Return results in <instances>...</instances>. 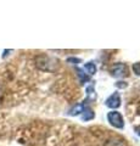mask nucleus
I'll return each instance as SVG.
<instances>
[{
    "label": "nucleus",
    "instance_id": "obj_1",
    "mask_svg": "<svg viewBox=\"0 0 140 146\" xmlns=\"http://www.w3.org/2000/svg\"><path fill=\"white\" fill-rule=\"evenodd\" d=\"M35 66L45 72H54L58 67V60L46 54H39L34 58Z\"/></svg>",
    "mask_w": 140,
    "mask_h": 146
},
{
    "label": "nucleus",
    "instance_id": "obj_2",
    "mask_svg": "<svg viewBox=\"0 0 140 146\" xmlns=\"http://www.w3.org/2000/svg\"><path fill=\"white\" fill-rule=\"evenodd\" d=\"M107 121L108 123L117 129H123L124 128V119L118 111H111L107 113Z\"/></svg>",
    "mask_w": 140,
    "mask_h": 146
},
{
    "label": "nucleus",
    "instance_id": "obj_3",
    "mask_svg": "<svg viewBox=\"0 0 140 146\" xmlns=\"http://www.w3.org/2000/svg\"><path fill=\"white\" fill-rule=\"evenodd\" d=\"M110 73L115 78H122V77L128 76V68L124 63H115V65L110 68Z\"/></svg>",
    "mask_w": 140,
    "mask_h": 146
},
{
    "label": "nucleus",
    "instance_id": "obj_4",
    "mask_svg": "<svg viewBox=\"0 0 140 146\" xmlns=\"http://www.w3.org/2000/svg\"><path fill=\"white\" fill-rule=\"evenodd\" d=\"M121 102H122V100H121V96H119V93H117V91H115L112 95H110L107 99H106V101H105V105L108 107V108H111L112 111L116 108H118L121 106Z\"/></svg>",
    "mask_w": 140,
    "mask_h": 146
},
{
    "label": "nucleus",
    "instance_id": "obj_5",
    "mask_svg": "<svg viewBox=\"0 0 140 146\" xmlns=\"http://www.w3.org/2000/svg\"><path fill=\"white\" fill-rule=\"evenodd\" d=\"M87 99H85V101H83V104L87 105L88 101H95L96 100V93H95V88H94V85H89L87 86Z\"/></svg>",
    "mask_w": 140,
    "mask_h": 146
},
{
    "label": "nucleus",
    "instance_id": "obj_6",
    "mask_svg": "<svg viewBox=\"0 0 140 146\" xmlns=\"http://www.w3.org/2000/svg\"><path fill=\"white\" fill-rule=\"evenodd\" d=\"M94 117H95V113H94V111L89 106H85L84 110H83V112H82V119L84 122H87V121L93 119Z\"/></svg>",
    "mask_w": 140,
    "mask_h": 146
},
{
    "label": "nucleus",
    "instance_id": "obj_7",
    "mask_svg": "<svg viewBox=\"0 0 140 146\" xmlns=\"http://www.w3.org/2000/svg\"><path fill=\"white\" fill-rule=\"evenodd\" d=\"M87 106L85 104H78V105H76V106H73L72 107L70 111H68V115L70 116H78L79 113H82L83 112V110H84V107Z\"/></svg>",
    "mask_w": 140,
    "mask_h": 146
},
{
    "label": "nucleus",
    "instance_id": "obj_8",
    "mask_svg": "<svg viewBox=\"0 0 140 146\" xmlns=\"http://www.w3.org/2000/svg\"><path fill=\"white\" fill-rule=\"evenodd\" d=\"M84 70H87L89 76H93V74H95L96 73V66H95V63L94 62H88V63H85L84 65Z\"/></svg>",
    "mask_w": 140,
    "mask_h": 146
},
{
    "label": "nucleus",
    "instance_id": "obj_9",
    "mask_svg": "<svg viewBox=\"0 0 140 146\" xmlns=\"http://www.w3.org/2000/svg\"><path fill=\"white\" fill-rule=\"evenodd\" d=\"M77 72H78V76H79V78H80V82H89L90 80V76L87 74V73H84L83 70H80V68H77Z\"/></svg>",
    "mask_w": 140,
    "mask_h": 146
},
{
    "label": "nucleus",
    "instance_id": "obj_10",
    "mask_svg": "<svg viewBox=\"0 0 140 146\" xmlns=\"http://www.w3.org/2000/svg\"><path fill=\"white\" fill-rule=\"evenodd\" d=\"M106 146H125V144H124V140L119 139V140H110L106 144Z\"/></svg>",
    "mask_w": 140,
    "mask_h": 146
},
{
    "label": "nucleus",
    "instance_id": "obj_11",
    "mask_svg": "<svg viewBox=\"0 0 140 146\" xmlns=\"http://www.w3.org/2000/svg\"><path fill=\"white\" fill-rule=\"evenodd\" d=\"M132 70H133V72H134V74H137V76H139V77H140V61H139V62L133 63Z\"/></svg>",
    "mask_w": 140,
    "mask_h": 146
},
{
    "label": "nucleus",
    "instance_id": "obj_12",
    "mask_svg": "<svg viewBox=\"0 0 140 146\" xmlns=\"http://www.w3.org/2000/svg\"><path fill=\"white\" fill-rule=\"evenodd\" d=\"M67 62H71V63H74V65H77V63L80 62V58H78V57H68V58H67Z\"/></svg>",
    "mask_w": 140,
    "mask_h": 146
},
{
    "label": "nucleus",
    "instance_id": "obj_13",
    "mask_svg": "<svg viewBox=\"0 0 140 146\" xmlns=\"http://www.w3.org/2000/svg\"><path fill=\"white\" fill-rule=\"evenodd\" d=\"M127 83H125V82H117V83H116V86H118V88H127Z\"/></svg>",
    "mask_w": 140,
    "mask_h": 146
},
{
    "label": "nucleus",
    "instance_id": "obj_14",
    "mask_svg": "<svg viewBox=\"0 0 140 146\" xmlns=\"http://www.w3.org/2000/svg\"><path fill=\"white\" fill-rule=\"evenodd\" d=\"M134 130H135V133H137V134L140 136V124L135 127V128H134Z\"/></svg>",
    "mask_w": 140,
    "mask_h": 146
},
{
    "label": "nucleus",
    "instance_id": "obj_15",
    "mask_svg": "<svg viewBox=\"0 0 140 146\" xmlns=\"http://www.w3.org/2000/svg\"><path fill=\"white\" fill-rule=\"evenodd\" d=\"M1 95H3V90H1V86H0V100H1Z\"/></svg>",
    "mask_w": 140,
    "mask_h": 146
}]
</instances>
